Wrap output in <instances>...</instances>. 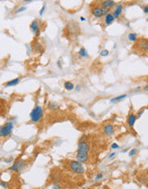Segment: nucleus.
<instances>
[{
	"label": "nucleus",
	"mask_w": 148,
	"mask_h": 189,
	"mask_svg": "<svg viewBox=\"0 0 148 189\" xmlns=\"http://www.w3.org/2000/svg\"><path fill=\"white\" fill-rule=\"evenodd\" d=\"M43 116V108L40 106L35 107L30 113V118L33 122H38Z\"/></svg>",
	"instance_id": "1"
},
{
	"label": "nucleus",
	"mask_w": 148,
	"mask_h": 189,
	"mask_svg": "<svg viewBox=\"0 0 148 189\" xmlns=\"http://www.w3.org/2000/svg\"><path fill=\"white\" fill-rule=\"evenodd\" d=\"M71 170L76 174H83L85 172V167L79 161H71L69 163Z\"/></svg>",
	"instance_id": "2"
},
{
	"label": "nucleus",
	"mask_w": 148,
	"mask_h": 189,
	"mask_svg": "<svg viewBox=\"0 0 148 189\" xmlns=\"http://www.w3.org/2000/svg\"><path fill=\"white\" fill-rule=\"evenodd\" d=\"M14 128V122L13 121H7L3 126H2V138L9 137Z\"/></svg>",
	"instance_id": "3"
},
{
	"label": "nucleus",
	"mask_w": 148,
	"mask_h": 189,
	"mask_svg": "<svg viewBox=\"0 0 148 189\" xmlns=\"http://www.w3.org/2000/svg\"><path fill=\"white\" fill-rule=\"evenodd\" d=\"M26 166V163L24 161H17L15 162L10 168H9V170L11 171H15V172H18V173H21V170L25 168Z\"/></svg>",
	"instance_id": "4"
},
{
	"label": "nucleus",
	"mask_w": 148,
	"mask_h": 189,
	"mask_svg": "<svg viewBox=\"0 0 148 189\" xmlns=\"http://www.w3.org/2000/svg\"><path fill=\"white\" fill-rule=\"evenodd\" d=\"M92 13L95 17H102L106 15L109 13L108 9H105L101 7H94L92 9Z\"/></svg>",
	"instance_id": "5"
},
{
	"label": "nucleus",
	"mask_w": 148,
	"mask_h": 189,
	"mask_svg": "<svg viewBox=\"0 0 148 189\" xmlns=\"http://www.w3.org/2000/svg\"><path fill=\"white\" fill-rule=\"evenodd\" d=\"M90 147L87 142H79L78 144V148H77V153H81V154H87L89 152Z\"/></svg>",
	"instance_id": "6"
},
{
	"label": "nucleus",
	"mask_w": 148,
	"mask_h": 189,
	"mask_svg": "<svg viewBox=\"0 0 148 189\" xmlns=\"http://www.w3.org/2000/svg\"><path fill=\"white\" fill-rule=\"evenodd\" d=\"M123 5L122 3H118V4L116 6L115 10H114V13L112 14L114 19H115V18H116V19L119 18V16L121 15V14H122V12H123Z\"/></svg>",
	"instance_id": "7"
},
{
	"label": "nucleus",
	"mask_w": 148,
	"mask_h": 189,
	"mask_svg": "<svg viewBox=\"0 0 148 189\" xmlns=\"http://www.w3.org/2000/svg\"><path fill=\"white\" fill-rule=\"evenodd\" d=\"M30 28H31V30L33 31V33H34L36 35L39 34V24L38 23L37 20H35L32 22Z\"/></svg>",
	"instance_id": "8"
},
{
	"label": "nucleus",
	"mask_w": 148,
	"mask_h": 189,
	"mask_svg": "<svg viewBox=\"0 0 148 189\" xmlns=\"http://www.w3.org/2000/svg\"><path fill=\"white\" fill-rule=\"evenodd\" d=\"M116 4V3L114 1H111V0H105V1H102L101 2V8L105 9H108L111 7H113Z\"/></svg>",
	"instance_id": "9"
},
{
	"label": "nucleus",
	"mask_w": 148,
	"mask_h": 189,
	"mask_svg": "<svg viewBox=\"0 0 148 189\" xmlns=\"http://www.w3.org/2000/svg\"><path fill=\"white\" fill-rule=\"evenodd\" d=\"M104 132L107 136H111L114 133V127L112 125H106L104 127Z\"/></svg>",
	"instance_id": "10"
},
{
	"label": "nucleus",
	"mask_w": 148,
	"mask_h": 189,
	"mask_svg": "<svg viewBox=\"0 0 148 189\" xmlns=\"http://www.w3.org/2000/svg\"><path fill=\"white\" fill-rule=\"evenodd\" d=\"M76 159H77V161L81 162V163H86V162L88 160V155H87V154L77 153V155H76Z\"/></svg>",
	"instance_id": "11"
},
{
	"label": "nucleus",
	"mask_w": 148,
	"mask_h": 189,
	"mask_svg": "<svg viewBox=\"0 0 148 189\" xmlns=\"http://www.w3.org/2000/svg\"><path fill=\"white\" fill-rule=\"evenodd\" d=\"M136 120H137V117H136V115L134 114H131L129 116V118H128V124H129V127H133V126H134V125H135Z\"/></svg>",
	"instance_id": "12"
},
{
	"label": "nucleus",
	"mask_w": 148,
	"mask_h": 189,
	"mask_svg": "<svg viewBox=\"0 0 148 189\" xmlns=\"http://www.w3.org/2000/svg\"><path fill=\"white\" fill-rule=\"evenodd\" d=\"M20 83V78L19 77H16L15 79H12L9 82H7L5 83V87H12V86H15L17 85L18 83Z\"/></svg>",
	"instance_id": "13"
},
{
	"label": "nucleus",
	"mask_w": 148,
	"mask_h": 189,
	"mask_svg": "<svg viewBox=\"0 0 148 189\" xmlns=\"http://www.w3.org/2000/svg\"><path fill=\"white\" fill-rule=\"evenodd\" d=\"M114 17H113V15L111 13H108L106 15H105V22L106 23V25H111L113 22H114Z\"/></svg>",
	"instance_id": "14"
},
{
	"label": "nucleus",
	"mask_w": 148,
	"mask_h": 189,
	"mask_svg": "<svg viewBox=\"0 0 148 189\" xmlns=\"http://www.w3.org/2000/svg\"><path fill=\"white\" fill-rule=\"evenodd\" d=\"M127 96H128L125 94V95H122V96L114 97V98L111 99V103H116V102H120V101H122V100H124Z\"/></svg>",
	"instance_id": "15"
},
{
	"label": "nucleus",
	"mask_w": 148,
	"mask_h": 189,
	"mask_svg": "<svg viewBox=\"0 0 148 189\" xmlns=\"http://www.w3.org/2000/svg\"><path fill=\"white\" fill-rule=\"evenodd\" d=\"M79 55H80L81 58H88L89 57V54H88L87 51L84 47L81 48V50L79 51Z\"/></svg>",
	"instance_id": "16"
},
{
	"label": "nucleus",
	"mask_w": 148,
	"mask_h": 189,
	"mask_svg": "<svg viewBox=\"0 0 148 189\" xmlns=\"http://www.w3.org/2000/svg\"><path fill=\"white\" fill-rule=\"evenodd\" d=\"M64 88H65L67 90L70 91V90H73V89H75V85L73 84V83H71V82H69V81H67V82L64 83Z\"/></svg>",
	"instance_id": "17"
},
{
	"label": "nucleus",
	"mask_w": 148,
	"mask_h": 189,
	"mask_svg": "<svg viewBox=\"0 0 148 189\" xmlns=\"http://www.w3.org/2000/svg\"><path fill=\"white\" fill-rule=\"evenodd\" d=\"M140 46L142 48V50H144V51H147V48H148V44H147V40H145V39H142L141 40V42H140Z\"/></svg>",
	"instance_id": "18"
},
{
	"label": "nucleus",
	"mask_w": 148,
	"mask_h": 189,
	"mask_svg": "<svg viewBox=\"0 0 148 189\" xmlns=\"http://www.w3.org/2000/svg\"><path fill=\"white\" fill-rule=\"evenodd\" d=\"M48 107H49V108L53 109V110H56V109L59 108V105L57 103H56L55 102H50L48 103Z\"/></svg>",
	"instance_id": "19"
},
{
	"label": "nucleus",
	"mask_w": 148,
	"mask_h": 189,
	"mask_svg": "<svg viewBox=\"0 0 148 189\" xmlns=\"http://www.w3.org/2000/svg\"><path fill=\"white\" fill-rule=\"evenodd\" d=\"M128 37H129V40L130 41H135L137 40V38H138V35L135 33H130Z\"/></svg>",
	"instance_id": "20"
},
{
	"label": "nucleus",
	"mask_w": 148,
	"mask_h": 189,
	"mask_svg": "<svg viewBox=\"0 0 148 189\" xmlns=\"http://www.w3.org/2000/svg\"><path fill=\"white\" fill-rule=\"evenodd\" d=\"M109 54H110V52H109L108 50H106V49H103V50L100 52V55L103 56V57H106V56H108Z\"/></svg>",
	"instance_id": "21"
},
{
	"label": "nucleus",
	"mask_w": 148,
	"mask_h": 189,
	"mask_svg": "<svg viewBox=\"0 0 148 189\" xmlns=\"http://www.w3.org/2000/svg\"><path fill=\"white\" fill-rule=\"evenodd\" d=\"M104 177V175H103V173H99L97 176H96V178H95V182H99V181H100L102 178Z\"/></svg>",
	"instance_id": "22"
},
{
	"label": "nucleus",
	"mask_w": 148,
	"mask_h": 189,
	"mask_svg": "<svg viewBox=\"0 0 148 189\" xmlns=\"http://www.w3.org/2000/svg\"><path fill=\"white\" fill-rule=\"evenodd\" d=\"M3 188L4 189H8L9 188V182H1V184H0Z\"/></svg>",
	"instance_id": "23"
},
{
	"label": "nucleus",
	"mask_w": 148,
	"mask_h": 189,
	"mask_svg": "<svg viewBox=\"0 0 148 189\" xmlns=\"http://www.w3.org/2000/svg\"><path fill=\"white\" fill-rule=\"evenodd\" d=\"M137 152H138V150H137L136 148L132 149V150L129 151V157H133V156H135Z\"/></svg>",
	"instance_id": "24"
},
{
	"label": "nucleus",
	"mask_w": 148,
	"mask_h": 189,
	"mask_svg": "<svg viewBox=\"0 0 148 189\" xmlns=\"http://www.w3.org/2000/svg\"><path fill=\"white\" fill-rule=\"evenodd\" d=\"M27 9V8L26 7H21V8H19L16 11H15V14H18V13H20V12H22V11H24V10H26Z\"/></svg>",
	"instance_id": "25"
},
{
	"label": "nucleus",
	"mask_w": 148,
	"mask_h": 189,
	"mask_svg": "<svg viewBox=\"0 0 148 189\" xmlns=\"http://www.w3.org/2000/svg\"><path fill=\"white\" fill-rule=\"evenodd\" d=\"M45 6H46V3H45L44 5H43V7H42V9H41V10L39 11V15H43V13H44V11H45Z\"/></svg>",
	"instance_id": "26"
},
{
	"label": "nucleus",
	"mask_w": 148,
	"mask_h": 189,
	"mask_svg": "<svg viewBox=\"0 0 148 189\" xmlns=\"http://www.w3.org/2000/svg\"><path fill=\"white\" fill-rule=\"evenodd\" d=\"M52 189H61V186L59 183H56L54 184V186L52 187Z\"/></svg>",
	"instance_id": "27"
},
{
	"label": "nucleus",
	"mask_w": 148,
	"mask_h": 189,
	"mask_svg": "<svg viewBox=\"0 0 148 189\" xmlns=\"http://www.w3.org/2000/svg\"><path fill=\"white\" fill-rule=\"evenodd\" d=\"M111 148L114 149V150H115V149H118V148H119V145H118L117 143H113V144L111 145Z\"/></svg>",
	"instance_id": "28"
},
{
	"label": "nucleus",
	"mask_w": 148,
	"mask_h": 189,
	"mask_svg": "<svg viewBox=\"0 0 148 189\" xmlns=\"http://www.w3.org/2000/svg\"><path fill=\"white\" fill-rule=\"evenodd\" d=\"M144 111H145V109H142L141 111H140V112L138 113V115H137L136 117H138V118H140V117H141V116L142 115V114L144 113Z\"/></svg>",
	"instance_id": "29"
},
{
	"label": "nucleus",
	"mask_w": 148,
	"mask_h": 189,
	"mask_svg": "<svg viewBox=\"0 0 148 189\" xmlns=\"http://www.w3.org/2000/svg\"><path fill=\"white\" fill-rule=\"evenodd\" d=\"M143 10H144V12H145L146 14H147V12H148V5H146V6L144 7V9H143Z\"/></svg>",
	"instance_id": "30"
},
{
	"label": "nucleus",
	"mask_w": 148,
	"mask_h": 189,
	"mask_svg": "<svg viewBox=\"0 0 148 189\" xmlns=\"http://www.w3.org/2000/svg\"><path fill=\"white\" fill-rule=\"evenodd\" d=\"M115 155H116V153H115V152H112V153H111V154L109 155L108 157H109V158H112L113 157H115Z\"/></svg>",
	"instance_id": "31"
},
{
	"label": "nucleus",
	"mask_w": 148,
	"mask_h": 189,
	"mask_svg": "<svg viewBox=\"0 0 148 189\" xmlns=\"http://www.w3.org/2000/svg\"><path fill=\"white\" fill-rule=\"evenodd\" d=\"M80 89H81V86H80V85H77V86L75 87V90H76V91H80Z\"/></svg>",
	"instance_id": "32"
},
{
	"label": "nucleus",
	"mask_w": 148,
	"mask_h": 189,
	"mask_svg": "<svg viewBox=\"0 0 148 189\" xmlns=\"http://www.w3.org/2000/svg\"><path fill=\"white\" fill-rule=\"evenodd\" d=\"M144 90L147 92V90H148V85H146V86L144 87Z\"/></svg>",
	"instance_id": "33"
},
{
	"label": "nucleus",
	"mask_w": 148,
	"mask_h": 189,
	"mask_svg": "<svg viewBox=\"0 0 148 189\" xmlns=\"http://www.w3.org/2000/svg\"><path fill=\"white\" fill-rule=\"evenodd\" d=\"M0 138H2V126H0Z\"/></svg>",
	"instance_id": "34"
},
{
	"label": "nucleus",
	"mask_w": 148,
	"mask_h": 189,
	"mask_svg": "<svg viewBox=\"0 0 148 189\" xmlns=\"http://www.w3.org/2000/svg\"><path fill=\"white\" fill-rule=\"evenodd\" d=\"M57 65H58L59 68H62V67H61V63H60V61H58V62H57Z\"/></svg>",
	"instance_id": "35"
},
{
	"label": "nucleus",
	"mask_w": 148,
	"mask_h": 189,
	"mask_svg": "<svg viewBox=\"0 0 148 189\" xmlns=\"http://www.w3.org/2000/svg\"><path fill=\"white\" fill-rule=\"evenodd\" d=\"M140 89H141V87H137V88L135 89V90H136V91H138V90H140Z\"/></svg>",
	"instance_id": "36"
},
{
	"label": "nucleus",
	"mask_w": 148,
	"mask_h": 189,
	"mask_svg": "<svg viewBox=\"0 0 148 189\" xmlns=\"http://www.w3.org/2000/svg\"><path fill=\"white\" fill-rule=\"evenodd\" d=\"M81 21H86V18H84V17H81Z\"/></svg>",
	"instance_id": "37"
},
{
	"label": "nucleus",
	"mask_w": 148,
	"mask_h": 189,
	"mask_svg": "<svg viewBox=\"0 0 148 189\" xmlns=\"http://www.w3.org/2000/svg\"><path fill=\"white\" fill-rule=\"evenodd\" d=\"M0 184H1V177H0Z\"/></svg>",
	"instance_id": "38"
}]
</instances>
